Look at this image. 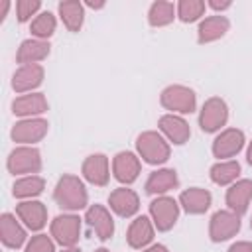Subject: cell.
Listing matches in <instances>:
<instances>
[{
    "instance_id": "obj_1",
    "label": "cell",
    "mask_w": 252,
    "mask_h": 252,
    "mask_svg": "<svg viewBox=\"0 0 252 252\" xmlns=\"http://www.w3.org/2000/svg\"><path fill=\"white\" fill-rule=\"evenodd\" d=\"M53 199L63 211H81L89 203V193L85 189V183L71 173H65L59 177L55 189H53Z\"/></svg>"
},
{
    "instance_id": "obj_2",
    "label": "cell",
    "mask_w": 252,
    "mask_h": 252,
    "mask_svg": "<svg viewBox=\"0 0 252 252\" xmlns=\"http://www.w3.org/2000/svg\"><path fill=\"white\" fill-rule=\"evenodd\" d=\"M136 150H138V156L150 165L165 163L169 159V156H171L169 142L163 138V134H159L156 130L142 132L136 138Z\"/></svg>"
},
{
    "instance_id": "obj_3",
    "label": "cell",
    "mask_w": 252,
    "mask_h": 252,
    "mask_svg": "<svg viewBox=\"0 0 252 252\" xmlns=\"http://www.w3.org/2000/svg\"><path fill=\"white\" fill-rule=\"evenodd\" d=\"M159 102L163 108L171 110V114H191L197 106L195 91L185 85H169L161 91Z\"/></svg>"
},
{
    "instance_id": "obj_4",
    "label": "cell",
    "mask_w": 252,
    "mask_h": 252,
    "mask_svg": "<svg viewBox=\"0 0 252 252\" xmlns=\"http://www.w3.org/2000/svg\"><path fill=\"white\" fill-rule=\"evenodd\" d=\"M6 165L14 175H35L41 169V154L33 146H18L10 152Z\"/></svg>"
},
{
    "instance_id": "obj_5",
    "label": "cell",
    "mask_w": 252,
    "mask_h": 252,
    "mask_svg": "<svg viewBox=\"0 0 252 252\" xmlns=\"http://www.w3.org/2000/svg\"><path fill=\"white\" fill-rule=\"evenodd\" d=\"M228 120V106L220 96H211L205 100L201 114H199V126L203 132L213 134L219 132Z\"/></svg>"
},
{
    "instance_id": "obj_6",
    "label": "cell",
    "mask_w": 252,
    "mask_h": 252,
    "mask_svg": "<svg viewBox=\"0 0 252 252\" xmlns=\"http://www.w3.org/2000/svg\"><path fill=\"white\" fill-rule=\"evenodd\" d=\"M150 217L158 230H169L179 219V205L173 197L159 195L150 203Z\"/></svg>"
},
{
    "instance_id": "obj_7",
    "label": "cell",
    "mask_w": 252,
    "mask_h": 252,
    "mask_svg": "<svg viewBox=\"0 0 252 252\" xmlns=\"http://www.w3.org/2000/svg\"><path fill=\"white\" fill-rule=\"evenodd\" d=\"M240 230V217L228 209L224 211H217L211 217V224H209V236L213 242H224L232 236H236Z\"/></svg>"
},
{
    "instance_id": "obj_8",
    "label": "cell",
    "mask_w": 252,
    "mask_h": 252,
    "mask_svg": "<svg viewBox=\"0 0 252 252\" xmlns=\"http://www.w3.org/2000/svg\"><path fill=\"white\" fill-rule=\"evenodd\" d=\"M81 234V219L77 215H59L51 220V236L57 244L71 248L77 244Z\"/></svg>"
},
{
    "instance_id": "obj_9",
    "label": "cell",
    "mask_w": 252,
    "mask_h": 252,
    "mask_svg": "<svg viewBox=\"0 0 252 252\" xmlns=\"http://www.w3.org/2000/svg\"><path fill=\"white\" fill-rule=\"evenodd\" d=\"M47 120L43 118H22L20 122L14 124L10 136L14 142L22 144V146H32L39 140H43V136L47 134Z\"/></svg>"
},
{
    "instance_id": "obj_10",
    "label": "cell",
    "mask_w": 252,
    "mask_h": 252,
    "mask_svg": "<svg viewBox=\"0 0 252 252\" xmlns=\"http://www.w3.org/2000/svg\"><path fill=\"white\" fill-rule=\"evenodd\" d=\"M244 132L238 128H226L222 130L215 142H213V156L219 158V161H224L228 158H234L244 148Z\"/></svg>"
},
{
    "instance_id": "obj_11",
    "label": "cell",
    "mask_w": 252,
    "mask_h": 252,
    "mask_svg": "<svg viewBox=\"0 0 252 252\" xmlns=\"http://www.w3.org/2000/svg\"><path fill=\"white\" fill-rule=\"evenodd\" d=\"M85 220L87 224L94 230L98 240H108L114 234V219L110 215V211L102 205H91L85 213Z\"/></svg>"
},
{
    "instance_id": "obj_12",
    "label": "cell",
    "mask_w": 252,
    "mask_h": 252,
    "mask_svg": "<svg viewBox=\"0 0 252 252\" xmlns=\"http://www.w3.org/2000/svg\"><path fill=\"white\" fill-rule=\"evenodd\" d=\"M18 219L30 228V230H41L47 224V209L41 201L28 199L16 205Z\"/></svg>"
},
{
    "instance_id": "obj_13",
    "label": "cell",
    "mask_w": 252,
    "mask_h": 252,
    "mask_svg": "<svg viewBox=\"0 0 252 252\" xmlns=\"http://www.w3.org/2000/svg\"><path fill=\"white\" fill-rule=\"evenodd\" d=\"M158 126H159L161 134L165 136V140L175 144V146L185 144L189 140V136H191V128H189L187 120L183 116H179V114H163L159 118Z\"/></svg>"
},
{
    "instance_id": "obj_14",
    "label": "cell",
    "mask_w": 252,
    "mask_h": 252,
    "mask_svg": "<svg viewBox=\"0 0 252 252\" xmlns=\"http://www.w3.org/2000/svg\"><path fill=\"white\" fill-rule=\"evenodd\" d=\"M140 167V158L132 152H118L112 159V173L124 185H130L138 179Z\"/></svg>"
},
{
    "instance_id": "obj_15",
    "label": "cell",
    "mask_w": 252,
    "mask_h": 252,
    "mask_svg": "<svg viewBox=\"0 0 252 252\" xmlns=\"http://www.w3.org/2000/svg\"><path fill=\"white\" fill-rule=\"evenodd\" d=\"M43 67L39 63L35 65H20V69L14 73L12 77V89L20 94L24 93H32L33 89H37L43 83Z\"/></svg>"
},
{
    "instance_id": "obj_16",
    "label": "cell",
    "mask_w": 252,
    "mask_h": 252,
    "mask_svg": "<svg viewBox=\"0 0 252 252\" xmlns=\"http://www.w3.org/2000/svg\"><path fill=\"white\" fill-rule=\"evenodd\" d=\"M108 205L110 209L122 217V219H128V217H134L140 209V199L136 195V191L128 189V187H118L114 189L110 195H108Z\"/></svg>"
},
{
    "instance_id": "obj_17",
    "label": "cell",
    "mask_w": 252,
    "mask_h": 252,
    "mask_svg": "<svg viewBox=\"0 0 252 252\" xmlns=\"http://www.w3.org/2000/svg\"><path fill=\"white\" fill-rule=\"evenodd\" d=\"M47 98L43 93H28L22 96H16L12 102V112L22 118H37V114H43L47 110Z\"/></svg>"
},
{
    "instance_id": "obj_18",
    "label": "cell",
    "mask_w": 252,
    "mask_h": 252,
    "mask_svg": "<svg viewBox=\"0 0 252 252\" xmlns=\"http://www.w3.org/2000/svg\"><path fill=\"white\" fill-rule=\"evenodd\" d=\"M252 199V179H238L226 189V205L228 211L236 213L238 217L248 211Z\"/></svg>"
},
{
    "instance_id": "obj_19",
    "label": "cell",
    "mask_w": 252,
    "mask_h": 252,
    "mask_svg": "<svg viewBox=\"0 0 252 252\" xmlns=\"http://www.w3.org/2000/svg\"><path fill=\"white\" fill-rule=\"evenodd\" d=\"M154 222L150 217H136L126 232V240H128V246L130 248H136V250H144L148 248V244L154 240Z\"/></svg>"
},
{
    "instance_id": "obj_20",
    "label": "cell",
    "mask_w": 252,
    "mask_h": 252,
    "mask_svg": "<svg viewBox=\"0 0 252 252\" xmlns=\"http://www.w3.org/2000/svg\"><path fill=\"white\" fill-rule=\"evenodd\" d=\"M83 177L98 187H104L110 177L108 169V158L104 154H93L83 161Z\"/></svg>"
},
{
    "instance_id": "obj_21",
    "label": "cell",
    "mask_w": 252,
    "mask_h": 252,
    "mask_svg": "<svg viewBox=\"0 0 252 252\" xmlns=\"http://www.w3.org/2000/svg\"><path fill=\"white\" fill-rule=\"evenodd\" d=\"M213 203V195L203 187H189L179 195V205L189 215H203L209 211Z\"/></svg>"
},
{
    "instance_id": "obj_22",
    "label": "cell",
    "mask_w": 252,
    "mask_h": 252,
    "mask_svg": "<svg viewBox=\"0 0 252 252\" xmlns=\"http://www.w3.org/2000/svg\"><path fill=\"white\" fill-rule=\"evenodd\" d=\"M0 240L8 248H20L26 242V228L20 224L16 215L4 213L0 217Z\"/></svg>"
},
{
    "instance_id": "obj_23",
    "label": "cell",
    "mask_w": 252,
    "mask_h": 252,
    "mask_svg": "<svg viewBox=\"0 0 252 252\" xmlns=\"http://www.w3.org/2000/svg\"><path fill=\"white\" fill-rule=\"evenodd\" d=\"M49 47H51L49 41L30 37V39L20 43L18 53H16V61L20 65H35L49 55Z\"/></svg>"
},
{
    "instance_id": "obj_24",
    "label": "cell",
    "mask_w": 252,
    "mask_h": 252,
    "mask_svg": "<svg viewBox=\"0 0 252 252\" xmlns=\"http://www.w3.org/2000/svg\"><path fill=\"white\" fill-rule=\"evenodd\" d=\"M228 28H230V22H228L226 16H220V14L209 16V18H205V20L199 24V28H197V41H199V43L217 41V39H220V37L228 32Z\"/></svg>"
},
{
    "instance_id": "obj_25",
    "label": "cell",
    "mask_w": 252,
    "mask_h": 252,
    "mask_svg": "<svg viewBox=\"0 0 252 252\" xmlns=\"http://www.w3.org/2000/svg\"><path fill=\"white\" fill-rule=\"evenodd\" d=\"M179 185V177L177 171L171 167H163L158 171H152L148 181H146V193L148 195H165L167 191L175 189Z\"/></svg>"
},
{
    "instance_id": "obj_26",
    "label": "cell",
    "mask_w": 252,
    "mask_h": 252,
    "mask_svg": "<svg viewBox=\"0 0 252 252\" xmlns=\"http://www.w3.org/2000/svg\"><path fill=\"white\" fill-rule=\"evenodd\" d=\"M57 10H59V16H61V22L65 24V28L69 32H79L83 28V22H85V6L79 0L59 2Z\"/></svg>"
},
{
    "instance_id": "obj_27",
    "label": "cell",
    "mask_w": 252,
    "mask_h": 252,
    "mask_svg": "<svg viewBox=\"0 0 252 252\" xmlns=\"http://www.w3.org/2000/svg\"><path fill=\"white\" fill-rule=\"evenodd\" d=\"M43 189H45L43 177H39V175H24V177L16 179V183L12 187V193H14V197L28 201V199H33V197L41 195Z\"/></svg>"
},
{
    "instance_id": "obj_28",
    "label": "cell",
    "mask_w": 252,
    "mask_h": 252,
    "mask_svg": "<svg viewBox=\"0 0 252 252\" xmlns=\"http://www.w3.org/2000/svg\"><path fill=\"white\" fill-rule=\"evenodd\" d=\"M238 175H240V163L236 159L217 161L211 167V179L217 185H232L234 181H238Z\"/></svg>"
},
{
    "instance_id": "obj_29",
    "label": "cell",
    "mask_w": 252,
    "mask_h": 252,
    "mask_svg": "<svg viewBox=\"0 0 252 252\" xmlns=\"http://www.w3.org/2000/svg\"><path fill=\"white\" fill-rule=\"evenodd\" d=\"M177 14V6H173V2H165V0H158L150 6V12H148V22L150 26L154 28H163V26H169L173 22Z\"/></svg>"
},
{
    "instance_id": "obj_30",
    "label": "cell",
    "mask_w": 252,
    "mask_h": 252,
    "mask_svg": "<svg viewBox=\"0 0 252 252\" xmlns=\"http://www.w3.org/2000/svg\"><path fill=\"white\" fill-rule=\"evenodd\" d=\"M55 28H57V20H55V16H53L51 12H39V14L32 20V24H30L32 35H33L35 39H43V41H47V39L53 35Z\"/></svg>"
},
{
    "instance_id": "obj_31",
    "label": "cell",
    "mask_w": 252,
    "mask_h": 252,
    "mask_svg": "<svg viewBox=\"0 0 252 252\" xmlns=\"http://www.w3.org/2000/svg\"><path fill=\"white\" fill-rule=\"evenodd\" d=\"M205 8L207 4L203 0H181L177 4V16L181 22L191 24V22L201 20V16L205 14Z\"/></svg>"
},
{
    "instance_id": "obj_32",
    "label": "cell",
    "mask_w": 252,
    "mask_h": 252,
    "mask_svg": "<svg viewBox=\"0 0 252 252\" xmlns=\"http://www.w3.org/2000/svg\"><path fill=\"white\" fill-rule=\"evenodd\" d=\"M41 8V2L39 0H18L16 2V16H18V22L24 24L28 20H32V16H35Z\"/></svg>"
},
{
    "instance_id": "obj_33",
    "label": "cell",
    "mask_w": 252,
    "mask_h": 252,
    "mask_svg": "<svg viewBox=\"0 0 252 252\" xmlns=\"http://www.w3.org/2000/svg\"><path fill=\"white\" fill-rule=\"evenodd\" d=\"M26 252H55V242L47 234H35L28 240Z\"/></svg>"
},
{
    "instance_id": "obj_34",
    "label": "cell",
    "mask_w": 252,
    "mask_h": 252,
    "mask_svg": "<svg viewBox=\"0 0 252 252\" xmlns=\"http://www.w3.org/2000/svg\"><path fill=\"white\" fill-rule=\"evenodd\" d=\"M228 252H252V242H248V240L234 242V244L228 248Z\"/></svg>"
},
{
    "instance_id": "obj_35",
    "label": "cell",
    "mask_w": 252,
    "mask_h": 252,
    "mask_svg": "<svg viewBox=\"0 0 252 252\" xmlns=\"http://www.w3.org/2000/svg\"><path fill=\"white\" fill-rule=\"evenodd\" d=\"M209 6H211L213 10H217V12H219V10L222 12V10L230 8V6H232V2H228V0H224V2H219V0H211V2H209Z\"/></svg>"
},
{
    "instance_id": "obj_36",
    "label": "cell",
    "mask_w": 252,
    "mask_h": 252,
    "mask_svg": "<svg viewBox=\"0 0 252 252\" xmlns=\"http://www.w3.org/2000/svg\"><path fill=\"white\" fill-rule=\"evenodd\" d=\"M8 10H10V0H0V22H4Z\"/></svg>"
},
{
    "instance_id": "obj_37",
    "label": "cell",
    "mask_w": 252,
    "mask_h": 252,
    "mask_svg": "<svg viewBox=\"0 0 252 252\" xmlns=\"http://www.w3.org/2000/svg\"><path fill=\"white\" fill-rule=\"evenodd\" d=\"M142 252H169L163 244H152V246H148V248H144Z\"/></svg>"
},
{
    "instance_id": "obj_38",
    "label": "cell",
    "mask_w": 252,
    "mask_h": 252,
    "mask_svg": "<svg viewBox=\"0 0 252 252\" xmlns=\"http://www.w3.org/2000/svg\"><path fill=\"white\" fill-rule=\"evenodd\" d=\"M87 6L93 10H98V8H104V2H87Z\"/></svg>"
},
{
    "instance_id": "obj_39",
    "label": "cell",
    "mask_w": 252,
    "mask_h": 252,
    "mask_svg": "<svg viewBox=\"0 0 252 252\" xmlns=\"http://www.w3.org/2000/svg\"><path fill=\"white\" fill-rule=\"evenodd\" d=\"M246 159H248V163L252 165V142H250V146H248V150H246Z\"/></svg>"
},
{
    "instance_id": "obj_40",
    "label": "cell",
    "mask_w": 252,
    "mask_h": 252,
    "mask_svg": "<svg viewBox=\"0 0 252 252\" xmlns=\"http://www.w3.org/2000/svg\"><path fill=\"white\" fill-rule=\"evenodd\" d=\"M61 252H83L81 248H75V246H71V248H63Z\"/></svg>"
},
{
    "instance_id": "obj_41",
    "label": "cell",
    "mask_w": 252,
    "mask_h": 252,
    "mask_svg": "<svg viewBox=\"0 0 252 252\" xmlns=\"http://www.w3.org/2000/svg\"><path fill=\"white\" fill-rule=\"evenodd\" d=\"M94 252H110L108 248H98V250H94Z\"/></svg>"
},
{
    "instance_id": "obj_42",
    "label": "cell",
    "mask_w": 252,
    "mask_h": 252,
    "mask_svg": "<svg viewBox=\"0 0 252 252\" xmlns=\"http://www.w3.org/2000/svg\"><path fill=\"white\" fill-rule=\"evenodd\" d=\"M250 228H252V219H250Z\"/></svg>"
}]
</instances>
